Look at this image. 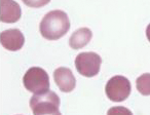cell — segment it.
<instances>
[{
  "instance_id": "cell-13",
  "label": "cell",
  "mask_w": 150,
  "mask_h": 115,
  "mask_svg": "<svg viewBox=\"0 0 150 115\" xmlns=\"http://www.w3.org/2000/svg\"><path fill=\"white\" fill-rule=\"evenodd\" d=\"M146 36H147V39L150 41V24L146 28Z\"/></svg>"
},
{
  "instance_id": "cell-1",
  "label": "cell",
  "mask_w": 150,
  "mask_h": 115,
  "mask_svg": "<svg viewBox=\"0 0 150 115\" xmlns=\"http://www.w3.org/2000/svg\"><path fill=\"white\" fill-rule=\"evenodd\" d=\"M70 29V20L62 11H52L44 16L39 25L42 37L47 40H58Z\"/></svg>"
},
{
  "instance_id": "cell-11",
  "label": "cell",
  "mask_w": 150,
  "mask_h": 115,
  "mask_svg": "<svg viewBox=\"0 0 150 115\" xmlns=\"http://www.w3.org/2000/svg\"><path fill=\"white\" fill-rule=\"evenodd\" d=\"M107 115H133L131 110L122 106L111 107L107 112Z\"/></svg>"
},
{
  "instance_id": "cell-7",
  "label": "cell",
  "mask_w": 150,
  "mask_h": 115,
  "mask_svg": "<svg viewBox=\"0 0 150 115\" xmlns=\"http://www.w3.org/2000/svg\"><path fill=\"white\" fill-rule=\"evenodd\" d=\"M21 16V7L15 0H0V20L2 23H16Z\"/></svg>"
},
{
  "instance_id": "cell-8",
  "label": "cell",
  "mask_w": 150,
  "mask_h": 115,
  "mask_svg": "<svg viewBox=\"0 0 150 115\" xmlns=\"http://www.w3.org/2000/svg\"><path fill=\"white\" fill-rule=\"evenodd\" d=\"M54 78L58 87L64 92H70L76 86V79L72 71L68 68L60 67L54 70Z\"/></svg>"
},
{
  "instance_id": "cell-9",
  "label": "cell",
  "mask_w": 150,
  "mask_h": 115,
  "mask_svg": "<svg viewBox=\"0 0 150 115\" xmlns=\"http://www.w3.org/2000/svg\"><path fill=\"white\" fill-rule=\"evenodd\" d=\"M93 37V33L88 28H80L71 35L69 44L73 49H80L84 47Z\"/></svg>"
},
{
  "instance_id": "cell-3",
  "label": "cell",
  "mask_w": 150,
  "mask_h": 115,
  "mask_svg": "<svg viewBox=\"0 0 150 115\" xmlns=\"http://www.w3.org/2000/svg\"><path fill=\"white\" fill-rule=\"evenodd\" d=\"M23 83L26 90L34 94H43L50 90V77L46 71L39 67H32L25 73Z\"/></svg>"
},
{
  "instance_id": "cell-12",
  "label": "cell",
  "mask_w": 150,
  "mask_h": 115,
  "mask_svg": "<svg viewBox=\"0 0 150 115\" xmlns=\"http://www.w3.org/2000/svg\"><path fill=\"white\" fill-rule=\"evenodd\" d=\"M27 6L33 7V8H39V7L45 6L50 2V0H22Z\"/></svg>"
},
{
  "instance_id": "cell-10",
  "label": "cell",
  "mask_w": 150,
  "mask_h": 115,
  "mask_svg": "<svg viewBox=\"0 0 150 115\" xmlns=\"http://www.w3.org/2000/svg\"><path fill=\"white\" fill-rule=\"evenodd\" d=\"M136 85L141 95L150 96V73H145L139 76L136 80Z\"/></svg>"
},
{
  "instance_id": "cell-6",
  "label": "cell",
  "mask_w": 150,
  "mask_h": 115,
  "mask_svg": "<svg viewBox=\"0 0 150 115\" xmlns=\"http://www.w3.org/2000/svg\"><path fill=\"white\" fill-rule=\"evenodd\" d=\"M1 45L7 50L17 52L23 47L25 37L19 29H9L1 32L0 35Z\"/></svg>"
},
{
  "instance_id": "cell-4",
  "label": "cell",
  "mask_w": 150,
  "mask_h": 115,
  "mask_svg": "<svg viewBox=\"0 0 150 115\" xmlns=\"http://www.w3.org/2000/svg\"><path fill=\"white\" fill-rule=\"evenodd\" d=\"M102 59L96 52H81L75 59V67L78 73L86 77H94L100 72Z\"/></svg>"
},
{
  "instance_id": "cell-5",
  "label": "cell",
  "mask_w": 150,
  "mask_h": 115,
  "mask_svg": "<svg viewBox=\"0 0 150 115\" xmlns=\"http://www.w3.org/2000/svg\"><path fill=\"white\" fill-rule=\"evenodd\" d=\"M131 82L125 76L116 75L108 80L105 87V92L113 102H122L129 98L131 94Z\"/></svg>"
},
{
  "instance_id": "cell-2",
  "label": "cell",
  "mask_w": 150,
  "mask_h": 115,
  "mask_svg": "<svg viewBox=\"0 0 150 115\" xmlns=\"http://www.w3.org/2000/svg\"><path fill=\"white\" fill-rule=\"evenodd\" d=\"M30 107L34 115H62L60 112V98L54 92L34 94L30 100Z\"/></svg>"
}]
</instances>
